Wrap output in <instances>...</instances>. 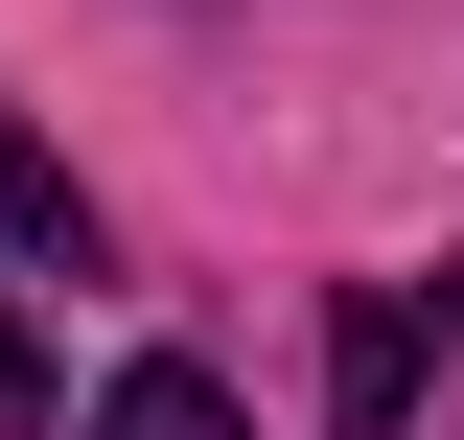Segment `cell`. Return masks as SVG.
<instances>
[{"instance_id":"obj_1","label":"cell","mask_w":464,"mask_h":440,"mask_svg":"<svg viewBox=\"0 0 464 440\" xmlns=\"http://www.w3.org/2000/svg\"><path fill=\"white\" fill-rule=\"evenodd\" d=\"M70 440H256V417H232V394L186 371V348H140V371H116V394H93Z\"/></svg>"},{"instance_id":"obj_2","label":"cell","mask_w":464,"mask_h":440,"mask_svg":"<svg viewBox=\"0 0 464 440\" xmlns=\"http://www.w3.org/2000/svg\"><path fill=\"white\" fill-rule=\"evenodd\" d=\"M395 394H418V278L348 301V440H395Z\"/></svg>"},{"instance_id":"obj_3","label":"cell","mask_w":464,"mask_h":440,"mask_svg":"<svg viewBox=\"0 0 464 440\" xmlns=\"http://www.w3.org/2000/svg\"><path fill=\"white\" fill-rule=\"evenodd\" d=\"M24 417H47V348H24V301H0V440H24Z\"/></svg>"}]
</instances>
